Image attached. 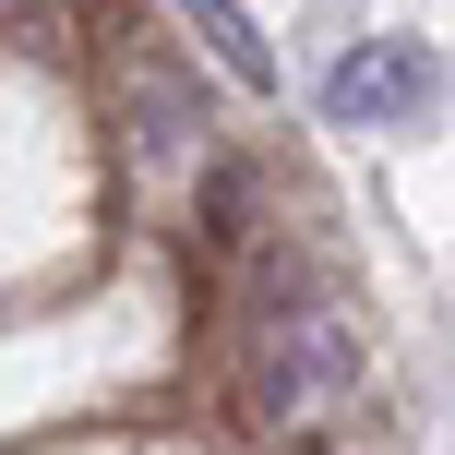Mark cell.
Segmentation results:
<instances>
[{"mask_svg": "<svg viewBox=\"0 0 455 455\" xmlns=\"http://www.w3.org/2000/svg\"><path fill=\"white\" fill-rule=\"evenodd\" d=\"M108 108H120V132H132V168H156V180H192V168L216 156V108H204V84H192V60L168 36H120Z\"/></svg>", "mask_w": 455, "mask_h": 455, "instance_id": "obj_2", "label": "cell"}, {"mask_svg": "<svg viewBox=\"0 0 455 455\" xmlns=\"http://www.w3.org/2000/svg\"><path fill=\"white\" fill-rule=\"evenodd\" d=\"M323 108H336V132H419L443 108V60L419 36H371L323 72Z\"/></svg>", "mask_w": 455, "mask_h": 455, "instance_id": "obj_3", "label": "cell"}, {"mask_svg": "<svg viewBox=\"0 0 455 455\" xmlns=\"http://www.w3.org/2000/svg\"><path fill=\"white\" fill-rule=\"evenodd\" d=\"M180 24H192V36H204V60L228 72V84L275 96V48H264V24H251L240 0H180Z\"/></svg>", "mask_w": 455, "mask_h": 455, "instance_id": "obj_5", "label": "cell"}, {"mask_svg": "<svg viewBox=\"0 0 455 455\" xmlns=\"http://www.w3.org/2000/svg\"><path fill=\"white\" fill-rule=\"evenodd\" d=\"M240 251H251V168L204 156L192 168V264H240Z\"/></svg>", "mask_w": 455, "mask_h": 455, "instance_id": "obj_4", "label": "cell"}, {"mask_svg": "<svg viewBox=\"0 0 455 455\" xmlns=\"http://www.w3.org/2000/svg\"><path fill=\"white\" fill-rule=\"evenodd\" d=\"M360 384V336H347L336 288L299 251L251 240L240 251V347H228V408L251 432H323L336 395Z\"/></svg>", "mask_w": 455, "mask_h": 455, "instance_id": "obj_1", "label": "cell"}, {"mask_svg": "<svg viewBox=\"0 0 455 455\" xmlns=\"http://www.w3.org/2000/svg\"><path fill=\"white\" fill-rule=\"evenodd\" d=\"M0 36H12L24 60H60V48H72V24H60V0H0Z\"/></svg>", "mask_w": 455, "mask_h": 455, "instance_id": "obj_6", "label": "cell"}]
</instances>
